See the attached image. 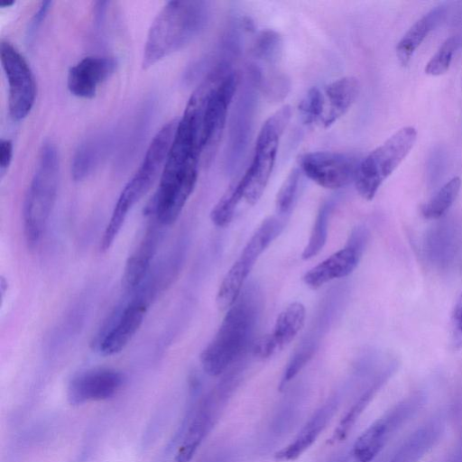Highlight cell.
I'll use <instances>...</instances> for the list:
<instances>
[{
	"label": "cell",
	"instance_id": "7a4b0ae2",
	"mask_svg": "<svg viewBox=\"0 0 462 462\" xmlns=\"http://www.w3.org/2000/svg\"><path fill=\"white\" fill-rule=\"evenodd\" d=\"M208 1H169L153 19L144 43L142 65L148 69L182 49L196 38L208 23Z\"/></svg>",
	"mask_w": 462,
	"mask_h": 462
},
{
	"label": "cell",
	"instance_id": "7c38bea8",
	"mask_svg": "<svg viewBox=\"0 0 462 462\" xmlns=\"http://www.w3.org/2000/svg\"><path fill=\"white\" fill-rule=\"evenodd\" d=\"M148 293V292H147ZM139 294L117 309L106 321L95 338V348L104 356L120 353L132 340L141 325L149 306V294Z\"/></svg>",
	"mask_w": 462,
	"mask_h": 462
},
{
	"label": "cell",
	"instance_id": "8992f818",
	"mask_svg": "<svg viewBox=\"0 0 462 462\" xmlns=\"http://www.w3.org/2000/svg\"><path fill=\"white\" fill-rule=\"evenodd\" d=\"M262 74V67L251 63L243 84L239 83L238 95L229 117L224 152V168L228 174L238 168L248 148L261 92Z\"/></svg>",
	"mask_w": 462,
	"mask_h": 462
},
{
	"label": "cell",
	"instance_id": "7402d4cb",
	"mask_svg": "<svg viewBox=\"0 0 462 462\" xmlns=\"http://www.w3.org/2000/svg\"><path fill=\"white\" fill-rule=\"evenodd\" d=\"M439 424L429 422L414 431L393 455L391 462H419L434 446Z\"/></svg>",
	"mask_w": 462,
	"mask_h": 462
},
{
	"label": "cell",
	"instance_id": "ffe728a7",
	"mask_svg": "<svg viewBox=\"0 0 462 462\" xmlns=\"http://www.w3.org/2000/svg\"><path fill=\"white\" fill-rule=\"evenodd\" d=\"M305 394L300 390L288 393L279 402L270 419L267 442H277L297 425L305 403Z\"/></svg>",
	"mask_w": 462,
	"mask_h": 462
},
{
	"label": "cell",
	"instance_id": "30bf717a",
	"mask_svg": "<svg viewBox=\"0 0 462 462\" xmlns=\"http://www.w3.org/2000/svg\"><path fill=\"white\" fill-rule=\"evenodd\" d=\"M362 158L350 152H310L299 157V169L320 187L337 189L355 181Z\"/></svg>",
	"mask_w": 462,
	"mask_h": 462
},
{
	"label": "cell",
	"instance_id": "4dcf8cb0",
	"mask_svg": "<svg viewBox=\"0 0 462 462\" xmlns=\"http://www.w3.org/2000/svg\"><path fill=\"white\" fill-rule=\"evenodd\" d=\"M298 109L304 124L321 123L326 113V99L323 90L317 87L310 88L300 102Z\"/></svg>",
	"mask_w": 462,
	"mask_h": 462
},
{
	"label": "cell",
	"instance_id": "f1b7e54d",
	"mask_svg": "<svg viewBox=\"0 0 462 462\" xmlns=\"http://www.w3.org/2000/svg\"><path fill=\"white\" fill-rule=\"evenodd\" d=\"M333 200L324 202L316 216L307 245L301 254V258L308 260L317 255L326 244L329 216L333 208Z\"/></svg>",
	"mask_w": 462,
	"mask_h": 462
},
{
	"label": "cell",
	"instance_id": "8fae6325",
	"mask_svg": "<svg viewBox=\"0 0 462 462\" xmlns=\"http://www.w3.org/2000/svg\"><path fill=\"white\" fill-rule=\"evenodd\" d=\"M420 403L421 396L412 395L374 420L355 441L350 451L353 462H372Z\"/></svg>",
	"mask_w": 462,
	"mask_h": 462
},
{
	"label": "cell",
	"instance_id": "e575fe53",
	"mask_svg": "<svg viewBox=\"0 0 462 462\" xmlns=\"http://www.w3.org/2000/svg\"><path fill=\"white\" fill-rule=\"evenodd\" d=\"M450 340L454 349L462 348V292L457 298L451 313Z\"/></svg>",
	"mask_w": 462,
	"mask_h": 462
},
{
	"label": "cell",
	"instance_id": "836d02e7",
	"mask_svg": "<svg viewBox=\"0 0 462 462\" xmlns=\"http://www.w3.org/2000/svg\"><path fill=\"white\" fill-rule=\"evenodd\" d=\"M316 346L314 343H306L295 351L289 360L282 373L279 390L282 391L289 383L298 374V373L306 365L315 352Z\"/></svg>",
	"mask_w": 462,
	"mask_h": 462
},
{
	"label": "cell",
	"instance_id": "d6986e66",
	"mask_svg": "<svg viewBox=\"0 0 462 462\" xmlns=\"http://www.w3.org/2000/svg\"><path fill=\"white\" fill-rule=\"evenodd\" d=\"M323 93L326 113L321 124L324 127H329L355 103L359 93V82L355 77H343L326 85Z\"/></svg>",
	"mask_w": 462,
	"mask_h": 462
},
{
	"label": "cell",
	"instance_id": "cb8c5ba5",
	"mask_svg": "<svg viewBox=\"0 0 462 462\" xmlns=\"http://www.w3.org/2000/svg\"><path fill=\"white\" fill-rule=\"evenodd\" d=\"M251 268L237 259L224 276L217 292L219 310H228L238 300L244 282Z\"/></svg>",
	"mask_w": 462,
	"mask_h": 462
},
{
	"label": "cell",
	"instance_id": "d590c367",
	"mask_svg": "<svg viewBox=\"0 0 462 462\" xmlns=\"http://www.w3.org/2000/svg\"><path fill=\"white\" fill-rule=\"evenodd\" d=\"M252 351L254 356L261 359H265L278 351V348L269 333L259 337L253 343Z\"/></svg>",
	"mask_w": 462,
	"mask_h": 462
},
{
	"label": "cell",
	"instance_id": "f546056e",
	"mask_svg": "<svg viewBox=\"0 0 462 462\" xmlns=\"http://www.w3.org/2000/svg\"><path fill=\"white\" fill-rule=\"evenodd\" d=\"M243 199L238 180L233 183L220 198L210 212L212 223L219 227L226 226L233 219L236 208Z\"/></svg>",
	"mask_w": 462,
	"mask_h": 462
},
{
	"label": "cell",
	"instance_id": "6da1fadb",
	"mask_svg": "<svg viewBox=\"0 0 462 462\" xmlns=\"http://www.w3.org/2000/svg\"><path fill=\"white\" fill-rule=\"evenodd\" d=\"M202 157L201 129L196 116L183 112L158 188L145 208L146 213L162 226L173 224L193 192Z\"/></svg>",
	"mask_w": 462,
	"mask_h": 462
},
{
	"label": "cell",
	"instance_id": "1f68e13d",
	"mask_svg": "<svg viewBox=\"0 0 462 462\" xmlns=\"http://www.w3.org/2000/svg\"><path fill=\"white\" fill-rule=\"evenodd\" d=\"M301 175L299 167L292 169L281 186L275 200L276 210L280 216L291 211L297 198Z\"/></svg>",
	"mask_w": 462,
	"mask_h": 462
},
{
	"label": "cell",
	"instance_id": "ac0fdd59",
	"mask_svg": "<svg viewBox=\"0 0 462 462\" xmlns=\"http://www.w3.org/2000/svg\"><path fill=\"white\" fill-rule=\"evenodd\" d=\"M161 227L162 226L152 221L136 248L127 258L122 276V284L125 290H135L145 279L158 247Z\"/></svg>",
	"mask_w": 462,
	"mask_h": 462
},
{
	"label": "cell",
	"instance_id": "3957f363",
	"mask_svg": "<svg viewBox=\"0 0 462 462\" xmlns=\"http://www.w3.org/2000/svg\"><path fill=\"white\" fill-rule=\"evenodd\" d=\"M179 119L165 124L153 136L135 173L122 189L100 239L99 249L113 245L134 206L149 191L162 173Z\"/></svg>",
	"mask_w": 462,
	"mask_h": 462
},
{
	"label": "cell",
	"instance_id": "ab89813d",
	"mask_svg": "<svg viewBox=\"0 0 462 462\" xmlns=\"http://www.w3.org/2000/svg\"><path fill=\"white\" fill-rule=\"evenodd\" d=\"M346 454H340L337 457H335L334 458L330 459L328 462H346Z\"/></svg>",
	"mask_w": 462,
	"mask_h": 462
},
{
	"label": "cell",
	"instance_id": "d6a6232c",
	"mask_svg": "<svg viewBox=\"0 0 462 462\" xmlns=\"http://www.w3.org/2000/svg\"><path fill=\"white\" fill-rule=\"evenodd\" d=\"M458 45L456 36L448 37L441 44L425 67V72L430 76H440L449 69L452 57Z\"/></svg>",
	"mask_w": 462,
	"mask_h": 462
},
{
	"label": "cell",
	"instance_id": "4fadbf2b",
	"mask_svg": "<svg viewBox=\"0 0 462 462\" xmlns=\"http://www.w3.org/2000/svg\"><path fill=\"white\" fill-rule=\"evenodd\" d=\"M230 397L215 387L198 401L184 427L180 447L174 462H189L218 420Z\"/></svg>",
	"mask_w": 462,
	"mask_h": 462
},
{
	"label": "cell",
	"instance_id": "52a82bcc",
	"mask_svg": "<svg viewBox=\"0 0 462 462\" xmlns=\"http://www.w3.org/2000/svg\"><path fill=\"white\" fill-rule=\"evenodd\" d=\"M291 116L290 106H283L263 123L254 146L252 162L238 180L243 199L254 205L262 197L271 177L280 139Z\"/></svg>",
	"mask_w": 462,
	"mask_h": 462
},
{
	"label": "cell",
	"instance_id": "ba28073f",
	"mask_svg": "<svg viewBox=\"0 0 462 462\" xmlns=\"http://www.w3.org/2000/svg\"><path fill=\"white\" fill-rule=\"evenodd\" d=\"M416 139L413 126L402 127L361 160L354 182L363 199H374L383 182L412 149Z\"/></svg>",
	"mask_w": 462,
	"mask_h": 462
},
{
	"label": "cell",
	"instance_id": "83f0119b",
	"mask_svg": "<svg viewBox=\"0 0 462 462\" xmlns=\"http://www.w3.org/2000/svg\"><path fill=\"white\" fill-rule=\"evenodd\" d=\"M462 180L454 177L421 207V214L427 219H436L443 216L456 200Z\"/></svg>",
	"mask_w": 462,
	"mask_h": 462
},
{
	"label": "cell",
	"instance_id": "5bb4252c",
	"mask_svg": "<svg viewBox=\"0 0 462 462\" xmlns=\"http://www.w3.org/2000/svg\"><path fill=\"white\" fill-rule=\"evenodd\" d=\"M366 241V230L356 229L344 248L334 253L304 274L305 284L316 290L334 279L349 275L356 268Z\"/></svg>",
	"mask_w": 462,
	"mask_h": 462
},
{
	"label": "cell",
	"instance_id": "44dd1931",
	"mask_svg": "<svg viewBox=\"0 0 462 462\" xmlns=\"http://www.w3.org/2000/svg\"><path fill=\"white\" fill-rule=\"evenodd\" d=\"M445 15L446 9L443 6H436L407 31L396 46V55L402 66H406L410 62L417 48Z\"/></svg>",
	"mask_w": 462,
	"mask_h": 462
},
{
	"label": "cell",
	"instance_id": "5b68a950",
	"mask_svg": "<svg viewBox=\"0 0 462 462\" xmlns=\"http://www.w3.org/2000/svg\"><path fill=\"white\" fill-rule=\"evenodd\" d=\"M257 319V307L245 298L226 311L217 333L200 354L206 374H224L246 349Z\"/></svg>",
	"mask_w": 462,
	"mask_h": 462
},
{
	"label": "cell",
	"instance_id": "8d00e7d4",
	"mask_svg": "<svg viewBox=\"0 0 462 462\" xmlns=\"http://www.w3.org/2000/svg\"><path fill=\"white\" fill-rule=\"evenodd\" d=\"M13 158V143L8 139L0 142V171L2 175L9 167Z\"/></svg>",
	"mask_w": 462,
	"mask_h": 462
},
{
	"label": "cell",
	"instance_id": "9a60e30c",
	"mask_svg": "<svg viewBox=\"0 0 462 462\" xmlns=\"http://www.w3.org/2000/svg\"><path fill=\"white\" fill-rule=\"evenodd\" d=\"M123 383L124 375L115 369H89L71 379L68 386V400L72 405L106 400L114 396Z\"/></svg>",
	"mask_w": 462,
	"mask_h": 462
},
{
	"label": "cell",
	"instance_id": "e0dca14e",
	"mask_svg": "<svg viewBox=\"0 0 462 462\" xmlns=\"http://www.w3.org/2000/svg\"><path fill=\"white\" fill-rule=\"evenodd\" d=\"M116 60L107 56H88L72 66L67 86L70 93L81 98H92L98 86L115 72Z\"/></svg>",
	"mask_w": 462,
	"mask_h": 462
},
{
	"label": "cell",
	"instance_id": "2e32d148",
	"mask_svg": "<svg viewBox=\"0 0 462 462\" xmlns=\"http://www.w3.org/2000/svg\"><path fill=\"white\" fill-rule=\"evenodd\" d=\"M340 402L339 393L329 396L309 418L293 440L274 454V459L288 462L300 457L317 440L337 412Z\"/></svg>",
	"mask_w": 462,
	"mask_h": 462
},
{
	"label": "cell",
	"instance_id": "277c9868",
	"mask_svg": "<svg viewBox=\"0 0 462 462\" xmlns=\"http://www.w3.org/2000/svg\"><path fill=\"white\" fill-rule=\"evenodd\" d=\"M59 182V156L51 142L42 144L23 204V236L28 247L40 243L54 208Z\"/></svg>",
	"mask_w": 462,
	"mask_h": 462
},
{
	"label": "cell",
	"instance_id": "60d3db41",
	"mask_svg": "<svg viewBox=\"0 0 462 462\" xmlns=\"http://www.w3.org/2000/svg\"><path fill=\"white\" fill-rule=\"evenodd\" d=\"M14 4V1L5 0L1 3V7H9V6L13 5Z\"/></svg>",
	"mask_w": 462,
	"mask_h": 462
},
{
	"label": "cell",
	"instance_id": "603a6c76",
	"mask_svg": "<svg viewBox=\"0 0 462 462\" xmlns=\"http://www.w3.org/2000/svg\"><path fill=\"white\" fill-rule=\"evenodd\" d=\"M305 307L299 301L287 305L278 315L273 330L270 333L278 350L287 346L302 328L305 321Z\"/></svg>",
	"mask_w": 462,
	"mask_h": 462
},
{
	"label": "cell",
	"instance_id": "9c48e42d",
	"mask_svg": "<svg viewBox=\"0 0 462 462\" xmlns=\"http://www.w3.org/2000/svg\"><path fill=\"white\" fill-rule=\"evenodd\" d=\"M0 60L8 82L9 114L14 120H22L31 112L36 97L32 71L24 57L9 42H1Z\"/></svg>",
	"mask_w": 462,
	"mask_h": 462
},
{
	"label": "cell",
	"instance_id": "f35d334b",
	"mask_svg": "<svg viewBox=\"0 0 462 462\" xmlns=\"http://www.w3.org/2000/svg\"><path fill=\"white\" fill-rule=\"evenodd\" d=\"M51 5V1H43L41 3L37 12L34 14L30 23L29 33L32 34L37 30L42 22L43 21L46 14Z\"/></svg>",
	"mask_w": 462,
	"mask_h": 462
},
{
	"label": "cell",
	"instance_id": "74e56055",
	"mask_svg": "<svg viewBox=\"0 0 462 462\" xmlns=\"http://www.w3.org/2000/svg\"><path fill=\"white\" fill-rule=\"evenodd\" d=\"M236 456L233 449L224 448L210 454L202 462H236Z\"/></svg>",
	"mask_w": 462,
	"mask_h": 462
},
{
	"label": "cell",
	"instance_id": "4316f807",
	"mask_svg": "<svg viewBox=\"0 0 462 462\" xmlns=\"http://www.w3.org/2000/svg\"><path fill=\"white\" fill-rule=\"evenodd\" d=\"M283 42L282 35L272 29L260 31L254 41L252 52L260 62L268 66L276 65L282 55Z\"/></svg>",
	"mask_w": 462,
	"mask_h": 462
},
{
	"label": "cell",
	"instance_id": "484cf974",
	"mask_svg": "<svg viewBox=\"0 0 462 462\" xmlns=\"http://www.w3.org/2000/svg\"><path fill=\"white\" fill-rule=\"evenodd\" d=\"M384 380V375L376 379L348 408L333 432L331 438L333 442L342 441L348 436Z\"/></svg>",
	"mask_w": 462,
	"mask_h": 462
},
{
	"label": "cell",
	"instance_id": "d4e9b609",
	"mask_svg": "<svg viewBox=\"0 0 462 462\" xmlns=\"http://www.w3.org/2000/svg\"><path fill=\"white\" fill-rule=\"evenodd\" d=\"M106 141L97 136L83 143L77 150L71 164V174L75 180L86 179L99 162L105 152Z\"/></svg>",
	"mask_w": 462,
	"mask_h": 462
}]
</instances>
